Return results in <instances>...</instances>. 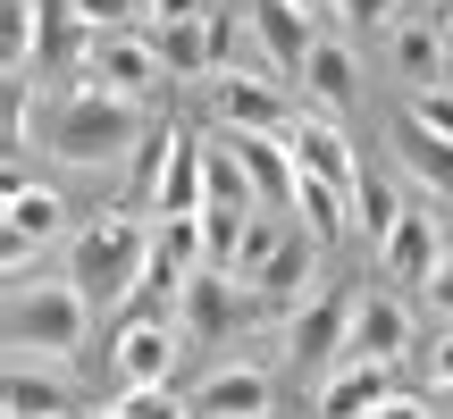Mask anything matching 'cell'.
<instances>
[{
  "mask_svg": "<svg viewBox=\"0 0 453 419\" xmlns=\"http://www.w3.org/2000/svg\"><path fill=\"white\" fill-rule=\"evenodd\" d=\"M143 134H151L143 101L110 93V84H67V93L50 101V118H42L50 160H67V168H118V160H134Z\"/></svg>",
  "mask_w": 453,
  "mask_h": 419,
  "instance_id": "6da1fadb",
  "label": "cell"
},
{
  "mask_svg": "<svg viewBox=\"0 0 453 419\" xmlns=\"http://www.w3.org/2000/svg\"><path fill=\"white\" fill-rule=\"evenodd\" d=\"M151 277V226L134 218V210H110V218L76 226V243H67V286L84 293V302H134Z\"/></svg>",
  "mask_w": 453,
  "mask_h": 419,
  "instance_id": "7a4b0ae2",
  "label": "cell"
},
{
  "mask_svg": "<svg viewBox=\"0 0 453 419\" xmlns=\"http://www.w3.org/2000/svg\"><path fill=\"white\" fill-rule=\"evenodd\" d=\"M84 327H93V302L76 286H50V277H26L9 286V361H76Z\"/></svg>",
  "mask_w": 453,
  "mask_h": 419,
  "instance_id": "3957f363",
  "label": "cell"
},
{
  "mask_svg": "<svg viewBox=\"0 0 453 419\" xmlns=\"http://www.w3.org/2000/svg\"><path fill=\"white\" fill-rule=\"evenodd\" d=\"M353 310H361V286H327V293H311V302L286 319V361H303L311 377L336 369V361L353 353Z\"/></svg>",
  "mask_w": 453,
  "mask_h": 419,
  "instance_id": "277c9868",
  "label": "cell"
},
{
  "mask_svg": "<svg viewBox=\"0 0 453 419\" xmlns=\"http://www.w3.org/2000/svg\"><path fill=\"white\" fill-rule=\"evenodd\" d=\"M168 369H177V327L151 310H127L110 327V394H151L168 386Z\"/></svg>",
  "mask_w": 453,
  "mask_h": 419,
  "instance_id": "5b68a950",
  "label": "cell"
},
{
  "mask_svg": "<svg viewBox=\"0 0 453 419\" xmlns=\"http://www.w3.org/2000/svg\"><path fill=\"white\" fill-rule=\"evenodd\" d=\"M211 110L226 134H294L303 118H286V93H277L260 67H219L211 76Z\"/></svg>",
  "mask_w": 453,
  "mask_h": 419,
  "instance_id": "8992f818",
  "label": "cell"
},
{
  "mask_svg": "<svg viewBox=\"0 0 453 419\" xmlns=\"http://www.w3.org/2000/svg\"><path fill=\"white\" fill-rule=\"evenodd\" d=\"M0 226H9V286H26L34 252H42V243L59 235V226H67V202L50 194V185H34V177H9V202H0Z\"/></svg>",
  "mask_w": 453,
  "mask_h": 419,
  "instance_id": "52a82bcc",
  "label": "cell"
},
{
  "mask_svg": "<svg viewBox=\"0 0 453 419\" xmlns=\"http://www.w3.org/2000/svg\"><path fill=\"white\" fill-rule=\"evenodd\" d=\"M177 302H185V336H226V327H243V310H260V293L226 269H202V277H185Z\"/></svg>",
  "mask_w": 453,
  "mask_h": 419,
  "instance_id": "ba28073f",
  "label": "cell"
},
{
  "mask_svg": "<svg viewBox=\"0 0 453 419\" xmlns=\"http://www.w3.org/2000/svg\"><path fill=\"white\" fill-rule=\"evenodd\" d=\"M160 50H151V34H101L93 42V84H110V93H127V101H151L160 93Z\"/></svg>",
  "mask_w": 453,
  "mask_h": 419,
  "instance_id": "9c48e42d",
  "label": "cell"
},
{
  "mask_svg": "<svg viewBox=\"0 0 453 419\" xmlns=\"http://www.w3.org/2000/svg\"><path fill=\"white\" fill-rule=\"evenodd\" d=\"M269 403H277V386L252 361H226V369H211L194 386V419H269Z\"/></svg>",
  "mask_w": 453,
  "mask_h": 419,
  "instance_id": "30bf717a",
  "label": "cell"
},
{
  "mask_svg": "<svg viewBox=\"0 0 453 419\" xmlns=\"http://www.w3.org/2000/svg\"><path fill=\"white\" fill-rule=\"evenodd\" d=\"M311 269H319V235H311V226H286V243H277L269 269L252 277V293L269 310H303L311 302Z\"/></svg>",
  "mask_w": 453,
  "mask_h": 419,
  "instance_id": "8fae6325",
  "label": "cell"
},
{
  "mask_svg": "<svg viewBox=\"0 0 453 419\" xmlns=\"http://www.w3.org/2000/svg\"><path fill=\"white\" fill-rule=\"evenodd\" d=\"M411 353V310H403V293H370L361 286V310H353V353L344 361H403Z\"/></svg>",
  "mask_w": 453,
  "mask_h": 419,
  "instance_id": "7c38bea8",
  "label": "cell"
},
{
  "mask_svg": "<svg viewBox=\"0 0 453 419\" xmlns=\"http://www.w3.org/2000/svg\"><path fill=\"white\" fill-rule=\"evenodd\" d=\"M378 403H395V369L387 361H336L319 386V419H370Z\"/></svg>",
  "mask_w": 453,
  "mask_h": 419,
  "instance_id": "4fadbf2b",
  "label": "cell"
},
{
  "mask_svg": "<svg viewBox=\"0 0 453 419\" xmlns=\"http://www.w3.org/2000/svg\"><path fill=\"white\" fill-rule=\"evenodd\" d=\"M286 143H294V168L327 177L336 194H353V185H361V160H353V143H344V126H336V118H303Z\"/></svg>",
  "mask_w": 453,
  "mask_h": 419,
  "instance_id": "5bb4252c",
  "label": "cell"
},
{
  "mask_svg": "<svg viewBox=\"0 0 453 419\" xmlns=\"http://www.w3.org/2000/svg\"><path fill=\"white\" fill-rule=\"evenodd\" d=\"M252 50L277 67H303L311 50H319V34H311V9H294V0H252Z\"/></svg>",
  "mask_w": 453,
  "mask_h": 419,
  "instance_id": "9a60e30c",
  "label": "cell"
},
{
  "mask_svg": "<svg viewBox=\"0 0 453 419\" xmlns=\"http://www.w3.org/2000/svg\"><path fill=\"white\" fill-rule=\"evenodd\" d=\"M378 260H387L395 286H428V277L445 269V235H437V218H420V210H411V218L395 226L387 243H378Z\"/></svg>",
  "mask_w": 453,
  "mask_h": 419,
  "instance_id": "2e32d148",
  "label": "cell"
},
{
  "mask_svg": "<svg viewBox=\"0 0 453 419\" xmlns=\"http://www.w3.org/2000/svg\"><path fill=\"white\" fill-rule=\"evenodd\" d=\"M151 210H160V218H202V210H211V168H202V143H194V134L177 143V160H168Z\"/></svg>",
  "mask_w": 453,
  "mask_h": 419,
  "instance_id": "e0dca14e",
  "label": "cell"
},
{
  "mask_svg": "<svg viewBox=\"0 0 453 419\" xmlns=\"http://www.w3.org/2000/svg\"><path fill=\"white\" fill-rule=\"evenodd\" d=\"M151 269L177 277V286L202 277V269H211V226H202V218H160V226H151Z\"/></svg>",
  "mask_w": 453,
  "mask_h": 419,
  "instance_id": "ac0fdd59",
  "label": "cell"
},
{
  "mask_svg": "<svg viewBox=\"0 0 453 419\" xmlns=\"http://www.w3.org/2000/svg\"><path fill=\"white\" fill-rule=\"evenodd\" d=\"M151 50H160L168 76H202V67L226 50V26L219 17H202V26H151Z\"/></svg>",
  "mask_w": 453,
  "mask_h": 419,
  "instance_id": "d6986e66",
  "label": "cell"
},
{
  "mask_svg": "<svg viewBox=\"0 0 453 419\" xmlns=\"http://www.w3.org/2000/svg\"><path fill=\"white\" fill-rule=\"evenodd\" d=\"M0 411H9V419H67V386H59V377H42L34 361H9Z\"/></svg>",
  "mask_w": 453,
  "mask_h": 419,
  "instance_id": "ffe728a7",
  "label": "cell"
},
{
  "mask_svg": "<svg viewBox=\"0 0 453 419\" xmlns=\"http://www.w3.org/2000/svg\"><path fill=\"white\" fill-rule=\"evenodd\" d=\"M202 168H211V210H260V185H252V168H243L235 134L202 143Z\"/></svg>",
  "mask_w": 453,
  "mask_h": 419,
  "instance_id": "44dd1931",
  "label": "cell"
},
{
  "mask_svg": "<svg viewBox=\"0 0 453 419\" xmlns=\"http://www.w3.org/2000/svg\"><path fill=\"white\" fill-rule=\"evenodd\" d=\"M445 59H453V34L445 26H395V67H403L420 93H437Z\"/></svg>",
  "mask_w": 453,
  "mask_h": 419,
  "instance_id": "7402d4cb",
  "label": "cell"
},
{
  "mask_svg": "<svg viewBox=\"0 0 453 419\" xmlns=\"http://www.w3.org/2000/svg\"><path fill=\"white\" fill-rule=\"evenodd\" d=\"M177 143H185V126H151L143 143H134V160H127V194H134V210H151V194H160V177H168V160H177Z\"/></svg>",
  "mask_w": 453,
  "mask_h": 419,
  "instance_id": "603a6c76",
  "label": "cell"
},
{
  "mask_svg": "<svg viewBox=\"0 0 453 419\" xmlns=\"http://www.w3.org/2000/svg\"><path fill=\"white\" fill-rule=\"evenodd\" d=\"M303 84L319 93V110H336V101L361 93V67H353V50H344V42H319V50L303 59Z\"/></svg>",
  "mask_w": 453,
  "mask_h": 419,
  "instance_id": "cb8c5ba5",
  "label": "cell"
},
{
  "mask_svg": "<svg viewBox=\"0 0 453 419\" xmlns=\"http://www.w3.org/2000/svg\"><path fill=\"white\" fill-rule=\"evenodd\" d=\"M294 210H303V226H311L319 243L353 226V194H336V185H327V177H311V168H303V185H294Z\"/></svg>",
  "mask_w": 453,
  "mask_h": 419,
  "instance_id": "d4e9b609",
  "label": "cell"
},
{
  "mask_svg": "<svg viewBox=\"0 0 453 419\" xmlns=\"http://www.w3.org/2000/svg\"><path fill=\"white\" fill-rule=\"evenodd\" d=\"M403 218H411V210H403V194H395L387 177H370V168H361V185H353V226H370V235L387 243Z\"/></svg>",
  "mask_w": 453,
  "mask_h": 419,
  "instance_id": "484cf974",
  "label": "cell"
},
{
  "mask_svg": "<svg viewBox=\"0 0 453 419\" xmlns=\"http://www.w3.org/2000/svg\"><path fill=\"white\" fill-rule=\"evenodd\" d=\"M403 160H411V177H420L428 194H453V143H445V134L403 126Z\"/></svg>",
  "mask_w": 453,
  "mask_h": 419,
  "instance_id": "4316f807",
  "label": "cell"
},
{
  "mask_svg": "<svg viewBox=\"0 0 453 419\" xmlns=\"http://www.w3.org/2000/svg\"><path fill=\"white\" fill-rule=\"evenodd\" d=\"M0 17H9V26H0V42H9V76H17V67L42 50L50 26H42V0H0Z\"/></svg>",
  "mask_w": 453,
  "mask_h": 419,
  "instance_id": "83f0119b",
  "label": "cell"
},
{
  "mask_svg": "<svg viewBox=\"0 0 453 419\" xmlns=\"http://www.w3.org/2000/svg\"><path fill=\"white\" fill-rule=\"evenodd\" d=\"M277 243H286V226H277L269 210H252V218H243V235H235V269H226V277H243V286H252V277L269 269Z\"/></svg>",
  "mask_w": 453,
  "mask_h": 419,
  "instance_id": "f1b7e54d",
  "label": "cell"
},
{
  "mask_svg": "<svg viewBox=\"0 0 453 419\" xmlns=\"http://www.w3.org/2000/svg\"><path fill=\"white\" fill-rule=\"evenodd\" d=\"M110 419H194V411H185L168 386H151V394H118V403H110Z\"/></svg>",
  "mask_w": 453,
  "mask_h": 419,
  "instance_id": "f546056e",
  "label": "cell"
},
{
  "mask_svg": "<svg viewBox=\"0 0 453 419\" xmlns=\"http://www.w3.org/2000/svg\"><path fill=\"white\" fill-rule=\"evenodd\" d=\"M411 126H428V134L453 143V93H445V84H437V93H411Z\"/></svg>",
  "mask_w": 453,
  "mask_h": 419,
  "instance_id": "4dcf8cb0",
  "label": "cell"
},
{
  "mask_svg": "<svg viewBox=\"0 0 453 419\" xmlns=\"http://www.w3.org/2000/svg\"><path fill=\"white\" fill-rule=\"evenodd\" d=\"M202 17H211L202 0H151V26H202Z\"/></svg>",
  "mask_w": 453,
  "mask_h": 419,
  "instance_id": "1f68e13d",
  "label": "cell"
},
{
  "mask_svg": "<svg viewBox=\"0 0 453 419\" xmlns=\"http://www.w3.org/2000/svg\"><path fill=\"white\" fill-rule=\"evenodd\" d=\"M353 26H395V0H336Z\"/></svg>",
  "mask_w": 453,
  "mask_h": 419,
  "instance_id": "d6a6232c",
  "label": "cell"
},
{
  "mask_svg": "<svg viewBox=\"0 0 453 419\" xmlns=\"http://www.w3.org/2000/svg\"><path fill=\"white\" fill-rule=\"evenodd\" d=\"M420 293H428V302H437V310H445V319H453V252H445V269H437V277H428V286H420Z\"/></svg>",
  "mask_w": 453,
  "mask_h": 419,
  "instance_id": "836d02e7",
  "label": "cell"
},
{
  "mask_svg": "<svg viewBox=\"0 0 453 419\" xmlns=\"http://www.w3.org/2000/svg\"><path fill=\"white\" fill-rule=\"evenodd\" d=\"M428 369H437V394H445V386H453V327L437 336V353H428Z\"/></svg>",
  "mask_w": 453,
  "mask_h": 419,
  "instance_id": "e575fe53",
  "label": "cell"
},
{
  "mask_svg": "<svg viewBox=\"0 0 453 419\" xmlns=\"http://www.w3.org/2000/svg\"><path fill=\"white\" fill-rule=\"evenodd\" d=\"M370 419H437V411H428V403H411V394H395V403H378Z\"/></svg>",
  "mask_w": 453,
  "mask_h": 419,
  "instance_id": "d590c367",
  "label": "cell"
},
{
  "mask_svg": "<svg viewBox=\"0 0 453 419\" xmlns=\"http://www.w3.org/2000/svg\"><path fill=\"white\" fill-rule=\"evenodd\" d=\"M294 9H311V17H327V9H336V0H294Z\"/></svg>",
  "mask_w": 453,
  "mask_h": 419,
  "instance_id": "8d00e7d4",
  "label": "cell"
},
{
  "mask_svg": "<svg viewBox=\"0 0 453 419\" xmlns=\"http://www.w3.org/2000/svg\"><path fill=\"white\" fill-rule=\"evenodd\" d=\"M445 419H453V386H445Z\"/></svg>",
  "mask_w": 453,
  "mask_h": 419,
  "instance_id": "74e56055",
  "label": "cell"
},
{
  "mask_svg": "<svg viewBox=\"0 0 453 419\" xmlns=\"http://www.w3.org/2000/svg\"><path fill=\"white\" fill-rule=\"evenodd\" d=\"M67 419H76V411H67Z\"/></svg>",
  "mask_w": 453,
  "mask_h": 419,
  "instance_id": "f35d334b",
  "label": "cell"
},
{
  "mask_svg": "<svg viewBox=\"0 0 453 419\" xmlns=\"http://www.w3.org/2000/svg\"><path fill=\"white\" fill-rule=\"evenodd\" d=\"M445 34H453V26H445Z\"/></svg>",
  "mask_w": 453,
  "mask_h": 419,
  "instance_id": "ab89813d",
  "label": "cell"
}]
</instances>
